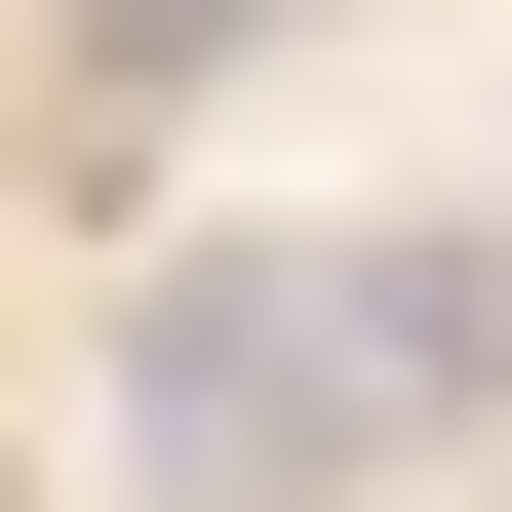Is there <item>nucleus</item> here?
I'll list each match as a JSON object with an SVG mask.
<instances>
[{
	"mask_svg": "<svg viewBox=\"0 0 512 512\" xmlns=\"http://www.w3.org/2000/svg\"><path fill=\"white\" fill-rule=\"evenodd\" d=\"M79 40H119V79H237V40H276V0H79Z\"/></svg>",
	"mask_w": 512,
	"mask_h": 512,
	"instance_id": "2",
	"label": "nucleus"
},
{
	"mask_svg": "<svg viewBox=\"0 0 512 512\" xmlns=\"http://www.w3.org/2000/svg\"><path fill=\"white\" fill-rule=\"evenodd\" d=\"M512 434V237L355 197V237H158L119 276V512H394Z\"/></svg>",
	"mask_w": 512,
	"mask_h": 512,
	"instance_id": "1",
	"label": "nucleus"
}]
</instances>
